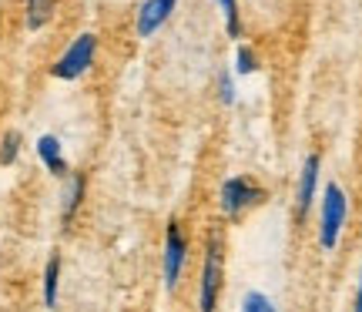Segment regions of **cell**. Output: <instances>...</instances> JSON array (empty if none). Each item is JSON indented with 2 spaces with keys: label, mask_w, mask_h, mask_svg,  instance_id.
<instances>
[{
  "label": "cell",
  "mask_w": 362,
  "mask_h": 312,
  "mask_svg": "<svg viewBox=\"0 0 362 312\" xmlns=\"http://www.w3.org/2000/svg\"><path fill=\"white\" fill-rule=\"evenodd\" d=\"M262 198H265V192L248 175H235V178H228V182L221 185V212L232 215V219L245 215L248 208L259 205Z\"/></svg>",
  "instance_id": "277c9868"
},
{
  "label": "cell",
  "mask_w": 362,
  "mask_h": 312,
  "mask_svg": "<svg viewBox=\"0 0 362 312\" xmlns=\"http://www.w3.org/2000/svg\"><path fill=\"white\" fill-rule=\"evenodd\" d=\"M242 312H279V306L265 292L252 289V292H245V299H242Z\"/></svg>",
  "instance_id": "4fadbf2b"
},
{
  "label": "cell",
  "mask_w": 362,
  "mask_h": 312,
  "mask_svg": "<svg viewBox=\"0 0 362 312\" xmlns=\"http://www.w3.org/2000/svg\"><path fill=\"white\" fill-rule=\"evenodd\" d=\"M346 219H349V198H346V192L336 182L325 185L322 215H319V245L325 252H332L339 245V235L346 229Z\"/></svg>",
  "instance_id": "7a4b0ae2"
},
{
  "label": "cell",
  "mask_w": 362,
  "mask_h": 312,
  "mask_svg": "<svg viewBox=\"0 0 362 312\" xmlns=\"http://www.w3.org/2000/svg\"><path fill=\"white\" fill-rule=\"evenodd\" d=\"M221 275H225V232L221 225H211L202 262V286H198V312H215L221 296Z\"/></svg>",
  "instance_id": "6da1fadb"
},
{
  "label": "cell",
  "mask_w": 362,
  "mask_h": 312,
  "mask_svg": "<svg viewBox=\"0 0 362 312\" xmlns=\"http://www.w3.org/2000/svg\"><path fill=\"white\" fill-rule=\"evenodd\" d=\"M221 13H225V30H228V37H242V21H238V0H218Z\"/></svg>",
  "instance_id": "7c38bea8"
},
{
  "label": "cell",
  "mask_w": 362,
  "mask_h": 312,
  "mask_svg": "<svg viewBox=\"0 0 362 312\" xmlns=\"http://www.w3.org/2000/svg\"><path fill=\"white\" fill-rule=\"evenodd\" d=\"M178 7V0H144L141 11H138V37H151L158 27L168 24L171 11Z\"/></svg>",
  "instance_id": "52a82bcc"
},
{
  "label": "cell",
  "mask_w": 362,
  "mask_h": 312,
  "mask_svg": "<svg viewBox=\"0 0 362 312\" xmlns=\"http://www.w3.org/2000/svg\"><path fill=\"white\" fill-rule=\"evenodd\" d=\"M37 155H40V161L47 165V171L51 175H67V161H64V151H61V141L54 138V134H40L37 138Z\"/></svg>",
  "instance_id": "ba28073f"
},
{
  "label": "cell",
  "mask_w": 362,
  "mask_h": 312,
  "mask_svg": "<svg viewBox=\"0 0 362 312\" xmlns=\"http://www.w3.org/2000/svg\"><path fill=\"white\" fill-rule=\"evenodd\" d=\"M352 312H362V272H359V292H356V309Z\"/></svg>",
  "instance_id": "e0dca14e"
},
{
  "label": "cell",
  "mask_w": 362,
  "mask_h": 312,
  "mask_svg": "<svg viewBox=\"0 0 362 312\" xmlns=\"http://www.w3.org/2000/svg\"><path fill=\"white\" fill-rule=\"evenodd\" d=\"M51 7H54V0H27V27L40 30V27L47 24V17H51Z\"/></svg>",
  "instance_id": "8fae6325"
},
{
  "label": "cell",
  "mask_w": 362,
  "mask_h": 312,
  "mask_svg": "<svg viewBox=\"0 0 362 312\" xmlns=\"http://www.w3.org/2000/svg\"><path fill=\"white\" fill-rule=\"evenodd\" d=\"M94 54H98V37H94V34H81V37L57 57V64L51 67V74L57 81H78L81 74L94 64Z\"/></svg>",
  "instance_id": "3957f363"
},
{
  "label": "cell",
  "mask_w": 362,
  "mask_h": 312,
  "mask_svg": "<svg viewBox=\"0 0 362 312\" xmlns=\"http://www.w3.org/2000/svg\"><path fill=\"white\" fill-rule=\"evenodd\" d=\"M255 67H259L255 51H252L248 44H238V51H235V71H238V74H252Z\"/></svg>",
  "instance_id": "9a60e30c"
},
{
  "label": "cell",
  "mask_w": 362,
  "mask_h": 312,
  "mask_svg": "<svg viewBox=\"0 0 362 312\" xmlns=\"http://www.w3.org/2000/svg\"><path fill=\"white\" fill-rule=\"evenodd\" d=\"M218 91H221V104H232V101H235V81H232V71H221Z\"/></svg>",
  "instance_id": "2e32d148"
},
{
  "label": "cell",
  "mask_w": 362,
  "mask_h": 312,
  "mask_svg": "<svg viewBox=\"0 0 362 312\" xmlns=\"http://www.w3.org/2000/svg\"><path fill=\"white\" fill-rule=\"evenodd\" d=\"M21 155V134L17 131H7L4 141H0V165H13Z\"/></svg>",
  "instance_id": "5bb4252c"
},
{
  "label": "cell",
  "mask_w": 362,
  "mask_h": 312,
  "mask_svg": "<svg viewBox=\"0 0 362 312\" xmlns=\"http://www.w3.org/2000/svg\"><path fill=\"white\" fill-rule=\"evenodd\" d=\"M185 255H188V238L178 219L168 221V235H165V286H178L181 272H185Z\"/></svg>",
  "instance_id": "5b68a950"
},
{
  "label": "cell",
  "mask_w": 362,
  "mask_h": 312,
  "mask_svg": "<svg viewBox=\"0 0 362 312\" xmlns=\"http://www.w3.org/2000/svg\"><path fill=\"white\" fill-rule=\"evenodd\" d=\"M84 188H88V175L84 171H74L71 175V185H67V195H64V221H71L74 215H78V208L81 202H84Z\"/></svg>",
  "instance_id": "9c48e42d"
},
{
  "label": "cell",
  "mask_w": 362,
  "mask_h": 312,
  "mask_svg": "<svg viewBox=\"0 0 362 312\" xmlns=\"http://www.w3.org/2000/svg\"><path fill=\"white\" fill-rule=\"evenodd\" d=\"M57 286H61V255H51L44 269V306L47 309L57 306Z\"/></svg>",
  "instance_id": "30bf717a"
},
{
  "label": "cell",
  "mask_w": 362,
  "mask_h": 312,
  "mask_svg": "<svg viewBox=\"0 0 362 312\" xmlns=\"http://www.w3.org/2000/svg\"><path fill=\"white\" fill-rule=\"evenodd\" d=\"M319 165H322V158L312 151L305 158V165H302V175H298V188H296V219L302 221L309 215L312 208V198H315V188H319Z\"/></svg>",
  "instance_id": "8992f818"
}]
</instances>
